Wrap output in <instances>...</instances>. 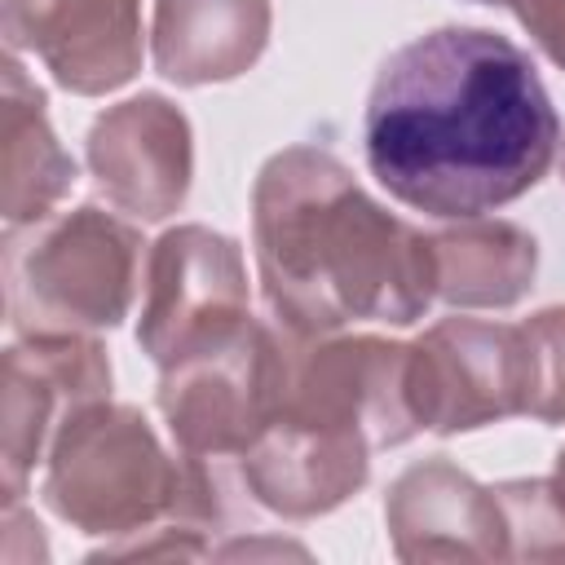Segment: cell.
<instances>
[{"label": "cell", "mask_w": 565, "mask_h": 565, "mask_svg": "<svg viewBox=\"0 0 565 565\" xmlns=\"http://www.w3.org/2000/svg\"><path fill=\"white\" fill-rule=\"evenodd\" d=\"M362 141L397 203L472 221L543 181L561 124L525 49L486 26H437L380 66Z\"/></svg>", "instance_id": "obj_1"}, {"label": "cell", "mask_w": 565, "mask_h": 565, "mask_svg": "<svg viewBox=\"0 0 565 565\" xmlns=\"http://www.w3.org/2000/svg\"><path fill=\"white\" fill-rule=\"evenodd\" d=\"M252 243L265 300L291 335H331L349 322L406 327L437 300L433 234L380 207L318 146H287L260 168Z\"/></svg>", "instance_id": "obj_2"}, {"label": "cell", "mask_w": 565, "mask_h": 565, "mask_svg": "<svg viewBox=\"0 0 565 565\" xmlns=\"http://www.w3.org/2000/svg\"><path fill=\"white\" fill-rule=\"evenodd\" d=\"M212 459H172L141 411L88 402L57 428L49 446L44 503L84 534H141L159 516L216 525L225 503L207 472Z\"/></svg>", "instance_id": "obj_3"}, {"label": "cell", "mask_w": 565, "mask_h": 565, "mask_svg": "<svg viewBox=\"0 0 565 565\" xmlns=\"http://www.w3.org/2000/svg\"><path fill=\"white\" fill-rule=\"evenodd\" d=\"M141 247V234L102 207H75L35 230L31 243H13L9 313L18 331L115 327L137 296Z\"/></svg>", "instance_id": "obj_4"}, {"label": "cell", "mask_w": 565, "mask_h": 565, "mask_svg": "<svg viewBox=\"0 0 565 565\" xmlns=\"http://www.w3.org/2000/svg\"><path fill=\"white\" fill-rule=\"evenodd\" d=\"M287 335L247 318L216 344L159 366V411L181 455L243 459L278 411Z\"/></svg>", "instance_id": "obj_5"}, {"label": "cell", "mask_w": 565, "mask_h": 565, "mask_svg": "<svg viewBox=\"0 0 565 565\" xmlns=\"http://www.w3.org/2000/svg\"><path fill=\"white\" fill-rule=\"evenodd\" d=\"M247 318V265L230 234L207 225H177L150 247L137 344L159 366L225 340Z\"/></svg>", "instance_id": "obj_6"}, {"label": "cell", "mask_w": 565, "mask_h": 565, "mask_svg": "<svg viewBox=\"0 0 565 565\" xmlns=\"http://www.w3.org/2000/svg\"><path fill=\"white\" fill-rule=\"evenodd\" d=\"M110 393V358L97 340L79 331H26L4 349V393H0V468L4 503H18L26 477L53 446L66 415Z\"/></svg>", "instance_id": "obj_7"}, {"label": "cell", "mask_w": 565, "mask_h": 565, "mask_svg": "<svg viewBox=\"0 0 565 565\" xmlns=\"http://www.w3.org/2000/svg\"><path fill=\"white\" fill-rule=\"evenodd\" d=\"M411 402L419 433H468L521 415V331L441 318L411 340Z\"/></svg>", "instance_id": "obj_8"}, {"label": "cell", "mask_w": 565, "mask_h": 565, "mask_svg": "<svg viewBox=\"0 0 565 565\" xmlns=\"http://www.w3.org/2000/svg\"><path fill=\"white\" fill-rule=\"evenodd\" d=\"M190 119L159 93L102 110L88 128V168L97 190L128 216L163 221L190 194Z\"/></svg>", "instance_id": "obj_9"}, {"label": "cell", "mask_w": 565, "mask_h": 565, "mask_svg": "<svg viewBox=\"0 0 565 565\" xmlns=\"http://www.w3.org/2000/svg\"><path fill=\"white\" fill-rule=\"evenodd\" d=\"M4 35L79 97L115 93L141 71V0H4Z\"/></svg>", "instance_id": "obj_10"}, {"label": "cell", "mask_w": 565, "mask_h": 565, "mask_svg": "<svg viewBox=\"0 0 565 565\" xmlns=\"http://www.w3.org/2000/svg\"><path fill=\"white\" fill-rule=\"evenodd\" d=\"M384 525L402 561H508L494 486H477L446 455L411 463L388 486Z\"/></svg>", "instance_id": "obj_11"}, {"label": "cell", "mask_w": 565, "mask_h": 565, "mask_svg": "<svg viewBox=\"0 0 565 565\" xmlns=\"http://www.w3.org/2000/svg\"><path fill=\"white\" fill-rule=\"evenodd\" d=\"M371 441L349 428H322L305 419H269L243 450V486L260 508L309 521L353 499L371 477Z\"/></svg>", "instance_id": "obj_12"}, {"label": "cell", "mask_w": 565, "mask_h": 565, "mask_svg": "<svg viewBox=\"0 0 565 565\" xmlns=\"http://www.w3.org/2000/svg\"><path fill=\"white\" fill-rule=\"evenodd\" d=\"M269 44V0H154L150 53L172 84H221L256 66Z\"/></svg>", "instance_id": "obj_13"}, {"label": "cell", "mask_w": 565, "mask_h": 565, "mask_svg": "<svg viewBox=\"0 0 565 565\" xmlns=\"http://www.w3.org/2000/svg\"><path fill=\"white\" fill-rule=\"evenodd\" d=\"M0 212L9 230L40 225L75 185V159L49 128L44 93L26 79L22 62H4V110H0Z\"/></svg>", "instance_id": "obj_14"}, {"label": "cell", "mask_w": 565, "mask_h": 565, "mask_svg": "<svg viewBox=\"0 0 565 565\" xmlns=\"http://www.w3.org/2000/svg\"><path fill=\"white\" fill-rule=\"evenodd\" d=\"M539 269V243L512 221H459L433 234V287L437 300L459 309L516 305Z\"/></svg>", "instance_id": "obj_15"}, {"label": "cell", "mask_w": 565, "mask_h": 565, "mask_svg": "<svg viewBox=\"0 0 565 565\" xmlns=\"http://www.w3.org/2000/svg\"><path fill=\"white\" fill-rule=\"evenodd\" d=\"M521 415L565 424V305L539 309L521 327Z\"/></svg>", "instance_id": "obj_16"}, {"label": "cell", "mask_w": 565, "mask_h": 565, "mask_svg": "<svg viewBox=\"0 0 565 565\" xmlns=\"http://www.w3.org/2000/svg\"><path fill=\"white\" fill-rule=\"evenodd\" d=\"M508 521V561H561L565 556V508L552 481H499L494 486Z\"/></svg>", "instance_id": "obj_17"}, {"label": "cell", "mask_w": 565, "mask_h": 565, "mask_svg": "<svg viewBox=\"0 0 565 565\" xmlns=\"http://www.w3.org/2000/svg\"><path fill=\"white\" fill-rule=\"evenodd\" d=\"M530 40L565 71V0H508Z\"/></svg>", "instance_id": "obj_18"}, {"label": "cell", "mask_w": 565, "mask_h": 565, "mask_svg": "<svg viewBox=\"0 0 565 565\" xmlns=\"http://www.w3.org/2000/svg\"><path fill=\"white\" fill-rule=\"evenodd\" d=\"M547 481H552V490H556V499H561V508H565V450L556 455V472H552Z\"/></svg>", "instance_id": "obj_19"}, {"label": "cell", "mask_w": 565, "mask_h": 565, "mask_svg": "<svg viewBox=\"0 0 565 565\" xmlns=\"http://www.w3.org/2000/svg\"><path fill=\"white\" fill-rule=\"evenodd\" d=\"M477 4H508V0H477Z\"/></svg>", "instance_id": "obj_20"}, {"label": "cell", "mask_w": 565, "mask_h": 565, "mask_svg": "<svg viewBox=\"0 0 565 565\" xmlns=\"http://www.w3.org/2000/svg\"><path fill=\"white\" fill-rule=\"evenodd\" d=\"M561 181H565V154H561Z\"/></svg>", "instance_id": "obj_21"}]
</instances>
